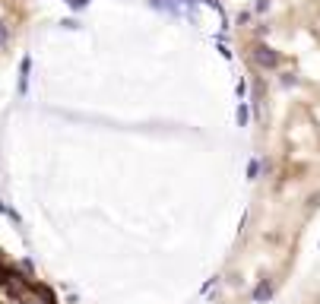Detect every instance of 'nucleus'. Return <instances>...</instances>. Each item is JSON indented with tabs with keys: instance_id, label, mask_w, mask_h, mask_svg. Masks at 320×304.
Here are the masks:
<instances>
[{
	"instance_id": "2",
	"label": "nucleus",
	"mask_w": 320,
	"mask_h": 304,
	"mask_svg": "<svg viewBox=\"0 0 320 304\" xmlns=\"http://www.w3.org/2000/svg\"><path fill=\"white\" fill-rule=\"evenodd\" d=\"M7 42H10V29H7L4 23H0V48H4Z\"/></svg>"
},
{
	"instance_id": "3",
	"label": "nucleus",
	"mask_w": 320,
	"mask_h": 304,
	"mask_svg": "<svg viewBox=\"0 0 320 304\" xmlns=\"http://www.w3.org/2000/svg\"><path fill=\"white\" fill-rule=\"evenodd\" d=\"M257 10L263 13V10H270V0H257Z\"/></svg>"
},
{
	"instance_id": "1",
	"label": "nucleus",
	"mask_w": 320,
	"mask_h": 304,
	"mask_svg": "<svg viewBox=\"0 0 320 304\" xmlns=\"http://www.w3.org/2000/svg\"><path fill=\"white\" fill-rule=\"evenodd\" d=\"M251 57H254V61H257V64H260V67H267V70H273V67H276V64H279V54H273V51H270V48H263V45H257V48H254V54H251Z\"/></svg>"
}]
</instances>
